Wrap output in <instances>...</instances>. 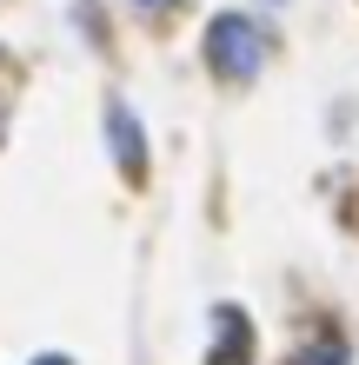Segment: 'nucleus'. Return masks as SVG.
Here are the masks:
<instances>
[{"label": "nucleus", "mask_w": 359, "mask_h": 365, "mask_svg": "<svg viewBox=\"0 0 359 365\" xmlns=\"http://www.w3.org/2000/svg\"><path fill=\"white\" fill-rule=\"evenodd\" d=\"M133 7H146V14H166V7H180V0H133Z\"/></svg>", "instance_id": "nucleus-5"}, {"label": "nucleus", "mask_w": 359, "mask_h": 365, "mask_svg": "<svg viewBox=\"0 0 359 365\" xmlns=\"http://www.w3.org/2000/svg\"><path fill=\"white\" fill-rule=\"evenodd\" d=\"M213 326H220V346L206 352V365H246V352H253V339H246V312H240V306H220V312H213Z\"/></svg>", "instance_id": "nucleus-2"}, {"label": "nucleus", "mask_w": 359, "mask_h": 365, "mask_svg": "<svg viewBox=\"0 0 359 365\" xmlns=\"http://www.w3.org/2000/svg\"><path fill=\"white\" fill-rule=\"evenodd\" d=\"M206 67H220L226 80H253L266 67V40L253 27L246 14H220L213 27H206Z\"/></svg>", "instance_id": "nucleus-1"}, {"label": "nucleus", "mask_w": 359, "mask_h": 365, "mask_svg": "<svg viewBox=\"0 0 359 365\" xmlns=\"http://www.w3.org/2000/svg\"><path fill=\"white\" fill-rule=\"evenodd\" d=\"M293 365H353V359H346V346H333V339H320V346H306V352L293 359Z\"/></svg>", "instance_id": "nucleus-4"}, {"label": "nucleus", "mask_w": 359, "mask_h": 365, "mask_svg": "<svg viewBox=\"0 0 359 365\" xmlns=\"http://www.w3.org/2000/svg\"><path fill=\"white\" fill-rule=\"evenodd\" d=\"M107 133H113V153H120V173H126V180H140V173H146V153H140V120L126 113L120 100H113V113H107Z\"/></svg>", "instance_id": "nucleus-3"}, {"label": "nucleus", "mask_w": 359, "mask_h": 365, "mask_svg": "<svg viewBox=\"0 0 359 365\" xmlns=\"http://www.w3.org/2000/svg\"><path fill=\"white\" fill-rule=\"evenodd\" d=\"M34 365H74V359H60V352H54V359H34Z\"/></svg>", "instance_id": "nucleus-6"}]
</instances>
